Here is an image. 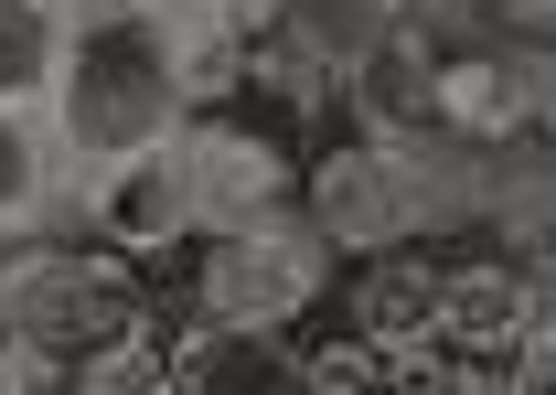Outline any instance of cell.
I'll return each instance as SVG.
<instances>
[{
    "label": "cell",
    "instance_id": "ba28073f",
    "mask_svg": "<svg viewBox=\"0 0 556 395\" xmlns=\"http://www.w3.org/2000/svg\"><path fill=\"white\" fill-rule=\"evenodd\" d=\"M172 395H300V331L182 310L172 321Z\"/></svg>",
    "mask_w": 556,
    "mask_h": 395
},
{
    "label": "cell",
    "instance_id": "8992f818",
    "mask_svg": "<svg viewBox=\"0 0 556 395\" xmlns=\"http://www.w3.org/2000/svg\"><path fill=\"white\" fill-rule=\"evenodd\" d=\"M182 161H193L204 235L300 203V182H311V139H289L278 118H257V107H193V118H182Z\"/></svg>",
    "mask_w": 556,
    "mask_h": 395
},
{
    "label": "cell",
    "instance_id": "5bb4252c",
    "mask_svg": "<svg viewBox=\"0 0 556 395\" xmlns=\"http://www.w3.org/2000/svg\"><path fill=\"white\" fill-rule=\"evenodd\" d=\"M439 11H471V22H514V33H546L556 0H439Z\"/></svg>",
    "mask_w": 556,
    "mask_h": 395
},
{
    "label": "cell",
    "instance_id": "8fae6325",
    "mask_svg": "<svg viewBox=\"0 0 556 395\" xmlns=\"http://www.w3.org/2000/svg\"><path fill=\"white\" fill-rule=\"evenodd\" d=\"M75 43V0H0V107H43Z\"/></svg>",
    "mask_w": 556,
    "mask_h": 395
},
{
    "label": "cell",
    "instance_id": "6da1fadb",
    "mask_svg": "<svg viewBox=\"0 0 556 395\" xmlns=\"http://www.w3.org/2000/svg\"><path fill=\"white\" fill-rule=\"evenodd\" d=\"M0 331L33 342L65 385H86L108 353H129L150 331H172V300H161V267L108 246L97 225L86 235H11L0 246Z\"/></svg>",
    "mask_w": 556,
    "mask_h": 395
},
{
    "label": "cell",
    "instance_id": "52a82bcc",
    "mask_svg": "<svg viewBox=\"0 0 556 395\" xmlns=\"http://www.w3.org/2000/svg\"><path fill=\"white\" fill-rule=\"evenodd\" d=\"M75 203H86V225H97L108 246H129V257H150V267H182L193 246H204V203H193L182 129L129 150V161H108V171H86Z\"/></svg>",
    "mask_w": 556,
    "mask_h": 395
},
{
    "label": "cell",
    "instance_id": "7a4b0ae2",
    "mask_svg": "<svg viewBox=\"0 0 556 395\" xmlns=\"http://www.w3.org/2000/svg\"><path fill=\"white\" fill-rule=\"evenodd\" d=\"M43 118H54V139H65L75 182L108 171V161H129V150H150V139H172L182 118H193V86H182V54H172L161 0L75 11V43H65V65H54Z\"/></svg>",
    "mask_w": 556,
    "mask_h": 395
},
{
    "label": "cell",
    "instance_id": "4fadbf2b",
    "mask_svg": "<svg viewBox=\"0 0 556 395\" xmlns=\"http://www.w3.org/2000/svg\"><path fill=\"white\" fill-rule=\"evenodd\" d=\"M0 395H65V374H54L33 342H11V331H0Z\"/></svg>",
    "mask_w": 556,
    "mask_h": 395
},
{
    "label": "cell",
    "instance_id": "9a60e30c",
    "mask_svg": "<svg viewBox=\"0 0 556 395\" xmlns=\"http://www.w3.org/2000/svg\"><path fill=\"white\" fill-rule=\"evenodd\" d=\"M514 385H535V395H556V310H546V331L525 342V364H514Z\"/></svg>",
    "mask_w": 556,
    "mask_h": 395
},
{
    "label": "cell",
    "instance_id": "7c38bea8",
    "mask_svg": "<svg viewBox=\"0 0 556 395\" xmlns=\"http://www.w3.org/2000/svg\"><path fill=\"white\" fill-rule=\"evenodd\" d=\"M343 385H407V353L375 342L364 321H332L321 342H300V395H343Z\"/></svg>",
    "mask_w": 556,
    "mask_h": 395
},
{
    "label": "cell",
    "instance_id": "5b68a950",
    "mask_svg": "<svg viewBox=\"0 0 556 395\" xmlns=\"http://www.w3.org/2000/svg\"><path fill=\"white\" fill-rule=\"evenodd\" d=\"M300 203L321 214V235L343 246L353 267L364 257H396V246H450L439 235V171H428V139L396 129H321L311 139V182Z\"/></svg>",
    "mask_w": 556,
    "mask_h": 395
},
{
    "label": "cell",
    "instance_id": "30bf717a",
    "mask_svg": "<svg viewBox=\"0 0 556 395\" xmlns=\"http://www.w3.org/2000/svg\"><path fill=\"white\" fill-rule=\"evenodd\" d=\"M65 182H75V161L54 139V118L43 107H0V246L33 235V225H54Z\"/></svg>",
    "mask_w": 556,
    "mask_h": 395
},
{
    "label": "cell",
    "instance_id": "9c48e42d",
    "mask_svg": "<svg viewBox=\"0 0 556 395\" xmlns=\"http://www.w3.org/2000/svg\"><path fill=\"white\" fill-rule=\"evenodd\" d=\"M439 267H450V246H396V257L343 267V321H364L375 342L417 353V331H428V310H439Z\"/></svg>",
    "mask_w": 556,
    "mask_h": 395
},
{
    "label": "cell",
    "instance_id": "277c9868",
    "mask_svg": "<svg viewBox=\"0 0 556 395\" xmlns=\"http://www.w3.org/2000/svg\"><path fill=\"white\" fill-rule=\"evenodd\" d=\"M546 310H556V289H546L535 257H514V246H450L439 310H428V331L407 353V385H514V364L546 331Z\"/></svg>",
    "mask_w": 556,
    "mask_h": 395
},
{
    "label": "cell",
    "instance_id": "3957f363",
    "mask_svg": "<svg viewBox=\"0 0 556 395\" xmlns=\"http://www.w3.org/2000/svg\"><path fill=\"white\" fill-rule=\"evenodd\" d=\"M343 267L353 257L321 235L311 203H278V214H247V225H214L182 257V310L257 321V331H311L343 300Z\"/></svg>",
    "mask_w": 556,
    "mask_h": 395
}]
</instances>
